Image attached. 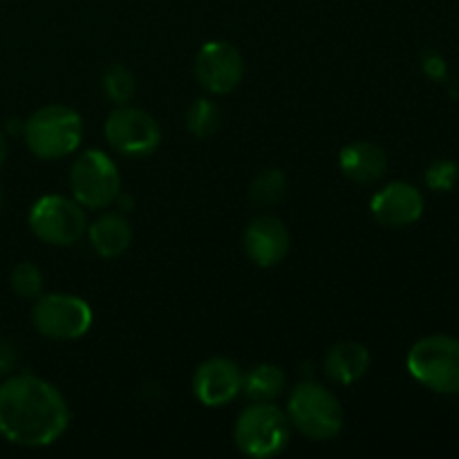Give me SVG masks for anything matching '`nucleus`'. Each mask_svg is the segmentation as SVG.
Listing matches in <instances>:
<instances>
[{
	"label": "nucleus",
	"mask_w": 459,
	"mask_h": 459,
	"mask_svg": "<svg viewBox=\"0 0 459 459\" xmlns=\"http://www.w3.org/2000/svg\"><path fill=\"white\" fill-rule=\"evenodd\" d=\"M70 420L67 399L40 377L16 375L0 385V435L16 446H49L65 433Z\"/></svg>",
	"instance_id": "f257e3e1"
},
{
	"label": "nucleus",
	"mask_w": 459,
	"mask_h": 459,
	"mask_svg": "<svg viewBox=\"0 0 459 459\" xmlns=\"http://www.w3.org/2000/svg\"><path fill=\"white\" fill-rule=\"evenodd\" d=\"M22 137L31 155L39 160H63L81 146L83 119L70 106H45L22 126Z\"/></svg>",
	"instance_id": "f03ea898"
},
{
	"label": "nucleus",
	"mask_w": 459,
	"mask_h": 459,
	"mask_svg": "<svg viewBox=\"0 0 459 459\" xmlns=\"http://www.w3.org/2000/svg\"><path fill=\"white\" fill-rule=\"evenodd\" d=\"M290 439V417L272 402H254L240 412L233 426V442L247 457H276L285 451Z\"/></svg>",
	"instance_id": "7ed1b4c3"
},
{
	"label": "nucleus",
	"mask_w": 459,
	"mask_h": 459,
	"mask_svg": "<svg viewBox=\"0 0 459 459\" xmlns=\"http://www.w3.org/2000/svg\"><path fill=\"white\" fill-rule=\"evenodd\" d=\"M290 424L314 442H327L343 429V408L339 397L316 381H305L294 388L287 402Z\"/></svg>",
	"instance_id": "20e7f679"
},
{
	"label": "nucleus",
	"mask_w": 459,
	"mask_h": 459,
	"mask_svg": "<svg viewBox=\"0 0 459 459\" xmlns=\"http://www.w3.org/2000/svg\"><path fill=\"white\" fill-rule=\"evenodd\" d=\"M408 372L437 394H459V339L430 334L417 341L406 359Z\"/></svg>",
	"instance_id": "39448f33"
},
{
	"label": "nucleus",
	"mask_w": 459,
	"mask_h": 459,
	"mask_svg": "<svg viewBox=\"0 0 459 459\" xmlns=\"http://www.w3.org/2000/svg\"><path fill=\"white\" fill-rule=\"evenodd\" d=\"M70 188L85 209H106L121 195L119 169L106 152L85 151L72 164Z\"/></svg>",
	"instance_id": "423d86ee"
},
{
	"label": "nucleus",
	"mask_w": 459,
	"mask_h": 459,
	"mask_svg": "<svg viewBox=\"0 0 459 459\" xmlns=\"http://www.w3.org/2000/svg\"><path fill=\"white\" fill-rule=\"evenodd\" d=\"M30 229L39 240L54 247L76 245L88 231L85 206L65 195H45L30 211Z\"/></svg>",
	"instance_id": "0eeeda50"
},
{
	"label": "nucleus",
	"mask_w": 459,
	"mask_h": 459,
	"mask_svg": "<svg viewBox=\"0 0 459 459\" xmlns=\"http://www.w3.org/2000/svg\"><path fill=\"white\" fill-rule=\"evenodd\" d=\"M31 323L52 341H76L92 327V309L74 294H40L31 307Z\"/></svg>",
	"instance_id": "6e6552de"
},
{
	"label": "nucleus",
	"mask_w": 459,
	"mask_h": 459,
	"mask_svg": "<svg viewBox=\"0 0 459 459\" xmlns=\"http://www.w3.org/2000/svg\"><path fill=\"white\" fill-rule=\"evenodd\" d=\"M108 143L126 157H146L160 146L161 128L151 112L134 106H117L106 119Z\"/></svg>",
	"instance_id": "1a4fd4ad"
},
{
	"label": "nucleus",
	"mask_w": 459,
	"mask_h": 459,
	"mask_svg": "<svg viewBox=\"0 0 459 459\" xmlns=\"http://www.w3.org/2000/svg\"><path fill=\"white\" fill-rule=\"evenodd\" d=\"M195 79L211 94H229L245 79V58L236 45L211 40L195 56Z\"/></svg>",
	"instance_id": "9d476101"
},
{
	"label": "nucleus",
	"mask_w": 459,
	"mask_h": 459,
	"mask_svg": "<svg viewBox=\"0 0 459 459\" xmlns=\"http://www.w3.org/2000/svg\"><path fill=\"white\" fill-rule=\"evenodd\" d=\"M193 393L206 408H222L242 393V370L227 357H211L193 375Z\"/></svg>",
	"instance_id": "9b49d317"
},
{
	"label": "nucleus",
	"mask_w": 459,
	"mask_h": 459,
	"mask_svg": "<svg viewBox=\"0 0 459 459\" xmlns=\"http://www.w3.org/2000/svg\"><path fill=\"white\" fill-rule=\"evenodd\" d=\"M370 211L384 227H411L424 215V195L408 182H390L372 197Z\"/></svg>",
	"instance_id": "f8f14e48"
},
{
	"label": "nucleus",
	"mask_w": 459,
	"mask_h": 459,
	"mask_svg": "<svg viewBox=\"0 0 459 459\" xmlns=\"http://www.w3.org/2000/svg\"><path fill=\"white\" fill-rule=\"evenodd\" d=\"M291 238L285 222L273 215H258L245 229V254L255 267H276L290 254Z\"/></svg>",
	"instance_id": "ddd939ff"
},
{
	"label": "nucleus",
	"mask_w": 459,
	"mask_h": 459,
	"mask_svg": "<svg viewBox=\"0 0 459 459\" xmlns=\"http://www.w3.org/2000/svg\"><path fill=\"white\" fill-rule=\"evenodd\" d=\"M339 166L348 179L357 184H372L381 179L388 169V155L372 142H354L341 151Z\"/></svg>",
	"instance_id": "4468645a"
},
{
	"label": "nucleus",
	"mask_w": 459,
	"mask_h": 459,
	"mask_svg": "<svg viewBox=\"0 0 459 459\" xmlns=\"http://www.w3.org/2000/svg\"><path fill=\"white\" fill-rule=\"evenodd\" d=\"M88 238L92 249L101 258H119L128 251L133 242V227L121 213H103L88 227Z\"/></svg>",
	"instance_id": "2eb2a0df"
},
{
	"label": "nucleus",
	"mask_w": 459,
	"mask_h": 459,
	"mask_svg": "<svg viewBox=\"0 0 459 459\" xmlns=\"http://www.w3.org/2000/svg\"><path fill=\"white\" fill-rule=\"evenodd\" d=\"M370 361L372 357L366 345L357 343V341H343V343L332 345L330 352H327L325 375L334 384L350 385L366 377Z\"/></svg>",
	"instance_id": "dca6fc26"
},
{
	"label": "nucleus",
	"mask_w": 459,
	"mask_h": 459,
	"mask_svg": "<svg viewBox=\"0 0 459 459\" xmlns=\"http://www.w3.org/2000/svg\"><path fill=\"white\" fill-rule=\"evenodd\" d=\"M285 390V375L278 366L260 363L249 372H242V393L251 402H273Z\"/></svg>",
	"instance_id": "f3484780"
},
{
	"label": "nucleus",
	"mask_w": 459,
	"mask_h": 459,
	"mask_svg": "<svg viewBox=\"0 0 459 459\" xmlns=\"http://www.w3.org/2000/svg\"><path fill=\"white\" fill-rule=\"evenodd\" d=\"M222 112L211 99H197L186 110V130L197 139H209L218 133Z\"/></svg>",
	"instance_id": "a211bd4d"
},
{
	"label": "nucleus",
	"mask_w": 459,
	"mask_h": 459,
	"mask_svg": "<svg viewBox=\"0 0 459 459\" xmlns=\"http://www.w3.org/2000/svg\"><path fill=\"white\" fill-rule=\"evenodd\" d=\"M103 92L110 99L115 106H126V103L133 101L134 92H137V81L134 74L121 63H112L108 65V70L103 72Z\"/></svg>",
	"instance_id": "6ab92c4d"
},
{
	"label": "nucleus",
	"mask_w": 459,
	"mask_h": 459,
	"mask_svg": "<svg viewBox=\"0 0 459 459\" xmlns=\"http://www.w3.org/2000/svg\"><path fill=\"white\" fill-rule=\"evenodd\" d=\"M287 178L281 169H267L251 182V202L258 206H273L285 197Z\"/></svg>",
	"instance_id": "aec40b11"
},
{
	"label": "nucleus",
	"mask_w": 459,
	"mask_h": 459,
	"mask_svg": "<svg viewBox=\"0 0 459 459\" xmlns=\"http://www.w3.org/2000/svg\"><path fill=\"white\" fill-rule=\"evenodd\" d=\"M9 285L21 299L36 300L43 294V273L34 263H18L9 273Z\"/></svg>",
	"instance_id": "412c9836"
},
{
	"label": "nucleus",
	"mask_w": 459,
	"mask_h": 459,
	"mask_svg": "<svg viewBox=\"0 0 459 459\" xmlns=\"http://www.w3.org/2000/svg\"><path fill=\"white\" fill-rule=\"evenodd\" d=\"M459 169L455 161L439 160L426 170V184H429L433 191H451L457 182Z\"/></svg>",
	"instance_id": "4be33fe9"
},
{
	"label": "nucleus",
	"mask_w": 459,
	"mask_h": 459,
	"mask_svg": "<svg viewBox=\"0 0 459 459\" xmlns=\"http://www.w3.org/2000/svg\"><path fill=\"white\" fill-rule=\"evenodd\" d=\"M16 368V350L9 341L0 339V375H9Z\"/></svg>",
	"instance_id": "5701e85b"
},
{
	"label": "nucleus",
	"mask_w": 459,
	"mask_h": 459,
	"mask_svg": "<svg viewBox=\"0 0 459 459\" xmlns=\"http://www.w3.org/2000/svg\"><path fill=\"white\" fill-rule=\"evenodd\" d=\"M426 72H429L430 76H437V79H439V76L446 72V67H444L442 58L435 56V58H430V61H426Z\"/></svg>",
	"instance_id": "b1692460"
},
{
	"label": "nucleus",
	"mask_w": 459,
	"mask_h": 459,
	"mask_svg": "<svg viewBox=\"0 0 459 459\" xmlns=\"http://www.w3.org/2000/svg\"><path fill=\"white\" fill-rule=\"evenodd\" d=\"M4 160H7V139H4L3 130H0V166L4 164Z\"/></svg>",
	"instance_id": "393cba45"
},
{
	"label": "nucleus",
	"mask_w": 459,
	"mask_h": 459,
	"mask_svg": "<svg viewBox=\"0 0 459 459\" xmlns=\"http://www.w3.org/2000/svg\"><path fill=\"white\" fill-rule=\"evenodd\" d=\"M0 209H3V191H0Z\"/></svg>",
	"instance_id": "a878e982"
}]
</instances>
